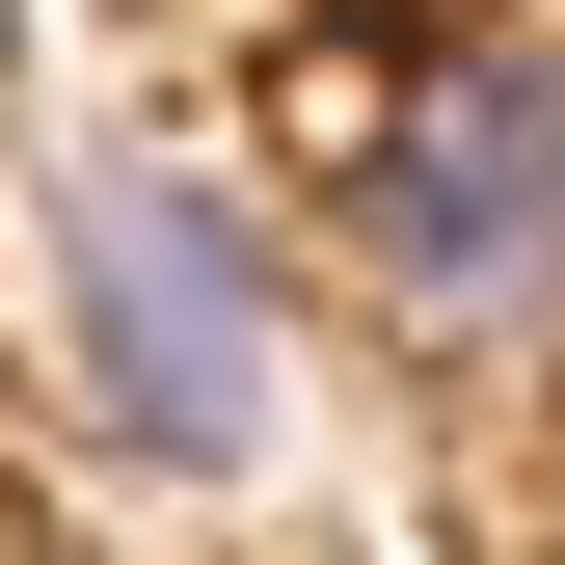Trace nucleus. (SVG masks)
Here are the masks:
<instances>
[{
    "mask_svg": "<svg viewBox=\"0 0 565 565\" xmlns=\"http://www.w3.org/2000/svg\"><path fill=\"white\" fill-rule=\"evenodd\" d=\"M323 243L431 377H539L565 350V54L539 28H377L323 54Z\"/></svg>",
    "mask_w": 565,
    "mask_h": 565,
    "instance_id": "f257e3e1",
    "label": "nucleus"
},
{
    "mask_svg": "<svg viewBox=\"0 0 565 565\" xmlns=\"http://www.w3.org/2000/svg\"><path fill=\"white\" fill-rule=\"evenodd\" d=\"M54 350H82V431L135 484H243L297 431V297H269V216L162 135H82L54 162Z\"/></svg>",
    "mask_w": 565,
    "mask_h": 565,
    "instance_id": "f03ea898",
    "label": "nucleus"
}]
</instances>
